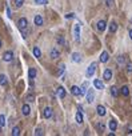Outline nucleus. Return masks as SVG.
<instances>
[{
  "label": "nucleus",
  "instance_id": "nucleus-19",
  "mask_svg": "<svg viewBox=\"0 0 132 136\" xmlns=\"http://www.w3.org/2000/svg\"><path fill=\"white\" fill-rule=\"evenodd\" d=\"M116 31H117V24L115 21H111L110 23V32H111V34H115Z\"/></svg>",
  "mask_w": 132,
  "mask_h": 136
},
{
  "label": "nucleus",
  "instance_id": "nucleus-39",
  "mask_svg": "<svg viewBox=\"0 0 132 136\" xmlns=\"http://www.w3.org/2000/svg\"><path fill=\"white\" fill-rule=\"evenodd\" d=\"M34 100V95H28L27 96V101H32Z\"/></svg>",
  "mask_w": 132,
  "mask_h": 136
},
{
  "label": "nucleus",
  "instance_id": "nucleus-5",
  "mask_svg": "<svg viewBox=\"0 0 132 136\" xmlns=\"http://www.w3.org/2000/svg\"><path fill=\"white\" fill-rule=\"evenodd\" d=\"M17 25H19V30L23 31V30H25L27 25H28V21H27V19L25 17H21V19H19V21H17Z\"/></svg>",
  "mask_w": 132,
  "mask_h": 136
},
{
  "label": "nucleus",
  "instance_id": "nucleus-33",
  "mask_svg": "<svg viewBox=\"0 0 132 136\" xmlns=\"http://www.w3.org/2000/svg\"><path fill=\"white\" fill-rule=\"evenodd\" d=\"M0 125L2 127L6 125V118H4V115H0Z\"/></svg>",
  "mask_w": 132,
  "mask_h": 136
},
{
  "label": "nucleus",
  "instance_id": "nucleus-10",
  "mask_svg": "<svg viewBox=\"0 0 132 136\" xmlns=\"http://www.w3.org/2000/svg\"><path fill=\"white\" fill-rule=\"evenodd\" d=\"M96 25H97V30L100 31V32H103V31L105 30V27H107V23H105L104 20H99Z\"/></svg>",
  "mask_w": 132,
  "mask_h": 136
},
{
  "label": "nucleus",
  "instance_id": "nucleus-23",
  "mask_svg": "<svg viewBox=\"0 0 132 136\" xmlns=\"http://www.w3.org/2000/svg\"><path fill=\"white\" fill-rule=\"evenodd\" d=\"M7 83L8 80H7L6 75H0V86H7Z\"/></svg>",
  "mask_w": 132,
  "mask_h": 136
},
{
  "label": "nucleus",
  "instance_id": "nucleus-38",
  "mask_svg": "<svg viewBox=\"0 0 132 136\" xmlns=\"http://www.w3.org/2000/svg\"><path fill=\"white\" fill-rule=\"evenodd\" d=\"M72 17H75V13H67L65 15V19H72Z\"/></svg>",
  "mask_w": 132,
  "mask_h": 136
},
{
  "label": "nucleus",
  "instance_id": "nucleus-3",
  "mask_svg": "<svg viewBox=\"0 0 132 136\" xmlns=\"http://www.w3.org/2000/svg\"><path fill=\"white\" fill-rule=\"evenodd\" d=\"M86 100H87V103H91L95 100V92H93V90H87V92H86Z\"/></svg>",
  "mask_w": 132,
  "mask_h": 136
},
{
  "label": "nucleus",
  "instance_id": "nucleus-43",
  "mask_svg": "<svg viewBox=\"0 0 132 136\" xmlns=\"http://www.w3.org/2000/svg\"><path fill=\"white\" fill-rule=\"evenodd\" d=\"M2 132H3V127L0 125V133H2Z\"/></svg>",
  "mask_w": 132,
  "mask_h": 136
},
{
  "label": "nucleus",
  "instance_id": "nucleus-6",
  "mask_svg": "<svg viewBox=\"0 0 132 136\" xmlns=\"http://www.w3.org/2000/svg\"><path fill=\"white\" fill-rule=\"evenodd\" d=\"M103 79H104L105 81H110L111 79H112V71L110 68H107L105 71H104V73H103Z\"/></svg>",
  "mask_w": 132,
  "mask_h": 136
},
{
  "label": "nucleus",
  "instance_id": "nucleus-35",
  "mask_svg": "<svg viewBox=\"0 0 132 136\" xmlns=\"http://www.w3.org/2000/svg\"><path fill=\"white\" fill-rule=\"evenodd\" d=\"M35 135H36V136H41V135H43V129H41V128H37V129L35 131Z\"/></svg>",
  "mask_w": 132,
  "mask_h": 136
},
{
  "label": "nucleus",
  "instance_id": "nucleus-24",
  "mask_svg": "<svg viewBox=\"0 0 132 136\" xmlns=\"http://www.w3.org/2000/svg\"><path fill=\"white\" fill-rule=\"evenodd\" d=\"M34 55H35V58H40L41 56V51L39 47H34Z\"/></svg>",
  "mask_w": 132,
  "mask_h": 136
},
{
  "label": "nucleus",
  "instance_id": "nucleus-11",
  "mask_svg": "<svg viewBox=\"0 0 132 136\" xmlns=\"http://www.w3.org/2000/svg\"><path fill=\"white\" fill-rule=\"evenodd\" d=\"M96 111H97V115H99V116H104V115L107 114V111H105V107H104V105H97Z\"/></svg>",
  "mask_w": 132,
  "mask_h": 136
},
{
  "label": "nucleus",
  "instance_id": "nucleus-34",
  "mask_svg": "<svg viewBox=\"0 0 132 136\" xmlns=\"http://www.w3.org/2000/svg\"><path fill=\"white\" fill-rule=\"evenodd\" d=\"M124 62H125L124 56H119V58H117V63H119V64H124Z\"/></svg>",
  "mask_w": 132,
  "mask_h": 136
},
{
  "label": "nucleus",
  "instance_id": "nucleus-2",
  "mask_svg": "<svg viewBox=\"0 0 132 136\" xmlns=\"http://www.w3.org/2000/svg\"><path fill=\"white\" fill-rule=\"evenodd\" d=\"M73 39L75 41H80V24L77 23V24H75L73 25Z\"/></svg>",
  "mask_w": 132,
  "mask_h": 136
},
{
  "label": "nucleus",
  "instance_id": "nucleus-21",
  "mask_svg": "<svg viewBox=\"0 0 132 136\" xmlns=\"http://www.w3.org/2000/svg\"><path fill=\"white\" fill-rule=\"evenodd\" d=\"M71 92H72V95H75V96H80V88L76 86H73L71 88Z\"/></svg>",
  "mask_w": 132,
  "mask_h": 136
},
{
  "label": "nucleus",
  "instance_id": "nucleus-40",
  "mask_svg": "<svg viewBox=\"0 0 132 136\" xmlns=\"http://www.w3.org/2000/svg\"><path fill=\"white\" fill-rule=\"evenodd\" d=\"M7 16H8V17H11V16H12V12H11V9H9L8 7H7Z\"/></svg>",
  "mask_w": 132,
  "mask_h": 136
},
{
  "label": "nucleus",
  "instance_id": "nucleus-41",
  "mask_svg": "<svg viewBox=\"0 0 132 136\" xmlns=\"http://www.w3.org/2000/svg\"><path fill=\"white\" fill-rule=\"evenodd\" d=\"M77 111H80V112H83V108H82V105H79V107H77Z\"/></svg>",
  "mask_w": 132,
  "mask_h": 136
},
{
  "label": "nucleus",
  "instance_id": "nucleus-27",
  "mask_svg": "<svg viewBox=\"0 0 132 136\" xmlns=\"http://www.w3.org/2000/svg\"><path fill=\"white\" fill-rule=\"evenodd\" d=\"M117 93H119V91H117L116 87H111V95L114 97H117Z\"/></svg>",
  "mask_w": 132,
  "mask_h": 136
},
{
  "label": "nucleus",
  "instance_id": "nucleus-25",
  "mask_svg": "<svg viewBox=\"0 0 132 136\" xmlns=\"http://www.w3.org/2000/svg\"><path fill=\"white\" fill-rule=\"evenodd\" d=\"M28 75H30L31 79H35V77H36V69H35V68H30V71H28Z\"/></svg>",
  "mask_w": 132,
  "mask_h": 136
},
{
  "label": "nucleus",
  "instance_id": "nucleus-13",
  "mask_svg": "<svg viewBox=\"0 0 132 136\" xmlns=\"http://www.w3.org/2000/svg\"><path fill=\"white\" fill-rule=\"evenodd\" d=\"M21 112H23V115H25V116H28L31 114V107L28 105V104H24L21 107Z\"/></svg>",
  "mask_w": 132,
  "mask_h": 136
},
{
  "label": "nucleus",
  "instance_id": "nucleus-18",
  "mask_svg": "<svg viewBox=\"0 0 132 136\" xmlns=\"http://www.w3.org/2000/svg\"><path fill=\"white\" fill-rule=\"evenodd\" d=\"M58 95H59V97H62V99H64L65 97V95H67V92H65V90L63 87H59L58 88Z\"/></svg>",
  "mask_w": 132,
  "mask_h": 136
},
{
  "label": "nucleus",
  "instance_id": "nucleus-7",
  "mask_svg": "<svg viewBox=\"0 0 132 136\" xmlns=\"http://www.w3.org/2000/svg\"><path fill=\"white\" fill-rule=\"evenodd\" d=\"M43 118H44V119H49V118H52V110H51L49 107L44 108V111H43Z\"/></svg>",
  "mask_w": 132,
  "mask_h": 136
},
{
  "label": "nucleus",
  "instance_id": "nucleus-8",
  "mask_svg": "<svg viewBox=\"0 0 132 136\" xmlns=\"http://www.w3.org/2000/svg\"><path fill=\"white\" fill-rule=\"evenodd\" d=\"M108 60H110V53H108L107 51H103L101 55H100V62L101 63H107Z\"/></svg>",
  "mask_w": 132,
  "mask_h": 136
},
{
  "label": "nucleus",
  "instance_id": "nucleus-36",
  "mask_svg": "<svg viewBox=\"0 0 132 136\" xmlns=\"http://www.w3.org/2000/svg\"><path fill=\"white\" fill-rule=\"evenodd\" d=\"M105 4H107V7H112L114 6V0H105Z\"/></svg>",
  "mask_w": 132,
  "mask_h": 136
},
{
  "label": "nucleus",
  "instance_id": "nucleus-4",
  "mask_svg": "<svg viewBox=\"0 0 132 136\" xmlns=\"http://www.w3.org/2000/svg\"><path fill=\"white\" fill-rule=\"evenodd\" d=\"M3 60H4V62H7V63L12 62V60H13V52H12V51H7V52H4L3 53Z\"/></svg>",
  "mask_w": 132,
  "mask_h": 136
},
{
  "label": "nucleus",
  "instance_id": "nucleus-16",
  "mask_svg": "<svg viewBox=\"0 0 132 136\" xmlns=\"http://www.w3.org/2000/svg\"><path fill=\"white\" fill-rule=\"evenodd\" d=\"M75 118H76V123L77 124H82L83 123V114H82V112H80V111H77L76 112V115H75Z\"/></svg>",
  "mask_w": 132,
  "mask_h": 136
},
{
  "label": "nucleus",
  "instance_id": "nucleus-42",
  "mask_svg": "<svg viewBox=\"0 0 132 136\" xmlns=\"http://www.w3.org/2000/svg\"><path fill=\"white\" fill-rule=\"evenodd\" d=\"M129 37L132 39V30H129Z\"/></svg>",
  "mask_w": 132,
  "mask_h": 136
},
{
  "label": "nucleus",
  "instance_id": "nucleus-44",
  "mask_svg": "<svg viewBox=\"0 0 132 136\" xmlns=\"http://www.w3.org/2000/svg\"><path fill=\"white\" fill-rule=\"evenodd\" d=\"M2 45H3V43H2V40H0V48H2Z\"/></svg>",
  "mask_w": 132,
  "mask_h": 136
},
{
  "label": "nucleus",
  "instance_id": "nucleus-17",
  "mask_svg": "<svg viewBox=\"0 0 132 136\" xmlns=\"http://www.w3.org/2000/svg\"><path fill=\"white\" fill-rule=\"evenodd\" d=\"M35 24L36 25H43V16H41V15H36L35 16Z\"/></svg>",
  "mask_w": 132,
  "mask_h": 136
},
{
  "label": "nucleus",
  "instance_id": "nucleus-26",
  "mask_svg": "<svg viewBox=\"0 0 132 136\" xmlns=\"http://www.w3.org/2000/svg\"><path fill=\"white\" fill-rule=\"evenodd\" d=\"M65 71V64H60L59 65V71H58V75L60 76V75H63V72Z\"/></svg>",
  "mask_w": 132,
  "mask_h": 136
},
{
  "label": "nucleus",
  "instance_id": "nucleus-29",
  "mask_svg": "<svg viewBox=\"0 0 132 136\" xmlns=\"http://www.w3.org/2000/svg\"><path fill=\"white\" fill-rule=\"evenodd\" d=\"M23 4H24V0H15V6H16V8H20Z\"/></svg>",
  "mask_w": 132,
  "mask_h": 136
},
{
  "label": "nucleus",
  "instance_id": "nucleus-14",
  "mask_svg": "<svg viewBox=\"0 0 132 136\" xmlns=\"http://www.w3.org/2000/svg\"><path fill=\"white\" fill-rule=\"evenodd\" d=\"M87 90H88V81H84L83 86H82V88H80V96H84V95H86Z\"/></svg>",
  "mask_w": 132,
  "mask_h": 136
},
{
  "label": "nucleus",
  "instance_id": "nucleus-12",
  "mask_svg": "<svg viewBox=\"0 0 132 136\" xmlns=\"http://www.w3.org/2000/svg\"><path fill=\"white\" fill-rule=\"evenodd\" d=\"M72 62L80 63V62H82V55H80L79 52H73V53H72Z\"/></svg>",
  "mask_w": 132,
  "mask_h": 136
},
{
  "label": "nucleus",
  "instance_id": "nucleus-15",
  "mask_svg": "<svg viewBox=\"0 0 132 136\" xmlns=\"http://www.w3.org/2000/svg\"><path fill=\"white\" fill-rule=\"evenodd\" d=\"M110 129L112 131V132H115V131L117 129V121L116 120H110Z\"/></svg>",
  "mask_w": 132,
  "mask_h": 136
},
{
  "label": "nucleus",
  "instance_id": "nucleus-32",
  "mask_svg": "<svg viewBox=\"0 0 132 136\" xmlns=\"http://www.w3.org/2000/svg\"><path fill=\"white\" fill-rule=\"evenodd\" d=\"M58 43H59L60 45H64V44H65V39H64L63 36H59V37H58Z\"/></svg>",
  "mask_w": 132,
  "mask_h": 136
},
{
  "label": "nucleus",
  "instance_id": "nucleus-9",
  "mask_svg": "<svg viewBox=\"0 0 132 136\" xmlns=\"http://www.w3.org/2000/svg\"><path fill=\"white\" fill-rule=\"evenodd\" d=\"M93 86H95L96 90H103V88H104V84H103V81L100 79H95V80H93Z\"/></svg>",
  "mask_w": 132,
  "mask_h": 136
},
{
  "label": "nucleus",
  "instance_id": "nucleus-22",
  "mask_svg": "<svg viewBox=\"0 0 132 136\" xmlns=\"http://www.w3.org/2000/svg\"><path fill=\"white\" fill-rule=\"evenodd\" d=\"M120 92H121V95H123V96H128L129 95V88L127 86H124V87H121Z\"/></svg>",
  "mask_w": 132,
  "mask_h": 136
},
{
  "label": "nucleus",
  "instance_id": "nucleus-20",
  "mask_svg": "<svg viewBox=\"0 0 132 136\" xmlns=\"http://www.w3.org/2000/svg\"><path fill=\"white\" fill-rule=\"evenodd\" d=\"M49 56H51L52 59H58L59 56H60V53H59L58 49H51V51H49Z\"/></svg>",
  "mask_w": 132,
  "mask_h": 136
},
{
  "label": "nucleus",
  "instance_id": "nucleus-30",
  "mask_svg": "<svg viewBox=\"0 0 132 136\" xmlns=\"http://www.w3.org/2000/svg\"><path fill=\"white\" fill-rule=\"evenodd\" d=\"M97 129L100 131V132H104V129H105V125L103 124V123H97Z\"/></svg>",
  "mask_w": 132,
  "mask_h": 136
},
{
  "label": "nucleus",
  "instance_id": "nucleus-1",
  "mask_svg": "<svg viewBox=\"0 0 132 136\" xmlns=\"http://www.w3.org/2000/svg\"><path fill=\"white\" fill-rule=\"evenodd\" d=\"M96 68H97V64H96V63H91V64H89V67L87 68L86 76H87V77H92L93 73H95V71H96Z\"/></svg>",
  "mask_w": 132,
  "mask_h": 136
},
{
  "label": "nucleus",
  "instance_id": "nucleus-37",
  "mask_svg": "<svg viewBox=\"0 0 132 136\" xmlns=\"http://www.w3.org/2000/svg\"><path fill=\"white\" fill-rule=\"evenodd\" d=\"M125 68H127V72H132V63H128L125 65Z\"/></svg>",
  "mask_w": 132,
  "mask_h": 136
},
{
  "label": "nucleus",
  "instance_id": "nucleus-28",
  "mask_svg": "<svg viewBox=\"0 0 132 136\" xmlns=\"http://www.w3.org/2000/svg\"><path fill=\"white\" fill-rule=\"evenodd\" d=\"M12 135H13V136H19V135H20V128H19V127H13Z\"/></svg>",
  "mask_w": 132,
  "mask_h": 136
},
{
  "label": "nucleus",
  "instance_id": "nucleus-45",
  "mask_svg": "<svg viewBox=\"0 0 132 136\" xmlns=\"http://www.w3.org/2000/svg\"><path fill=\"white\" fill-rule=\"evenodd\" d=\"M131 21H132V17H131Z\"/></svg>",
  "mask_w": 132,
  "mask_h": 136
},
{
  "label": "nucleus",
  "instance_id": "nucleus-31",
  "mask_svg": "<svg viewBox=\"0 0 132 136\" xmlns=\"http://www.w3.org/2000/svg\"><path fill=\"white\" fill-rule=\"evenodd\" d=\"M35 4H37V6H45L47 0H35Z\"/></svg>",
  "mask_w": 132,
  "mask_h": 136
}]
</instances>
